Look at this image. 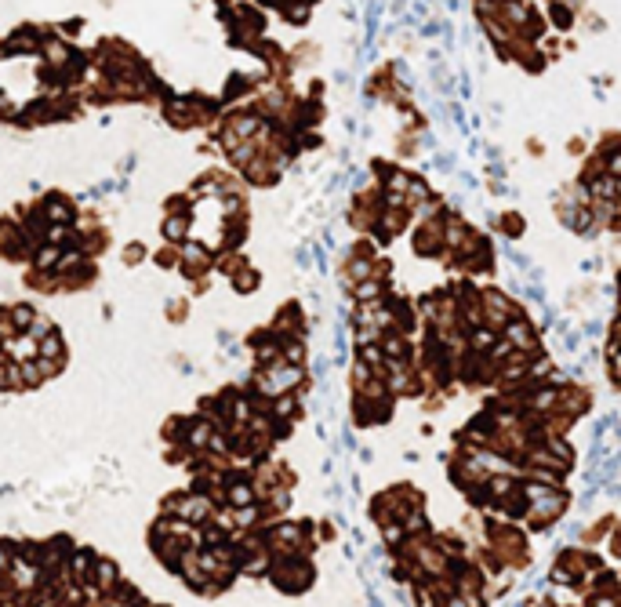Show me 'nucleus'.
I'll return each instance as SVG.
<instances>
[{"label": "nucleus", "mask_w": 621, "mask_h": 607, "mask_svg": "<svg viewBox=\"0 0 621 607\" xmlns=\"http://www.w3.org/2000/svg\"><path fill=\"white\" fill-rule=\"evenodd\" d=\"M479 302H484V324L490 331H505V324L519 317V306L505 295V291H479Z\"/></svg>", "instance_id": "nucleus-1"}, {"label": "nucleus", "mask_w": 621, "mask_h": 607, "mask_svg": "<svg viewBox=\"0 0 621 607\" xmlns=\"http://www.w3.org/2000/svg\"><path fill=\"white\" fill-rule=\"evenodd\" d=\"M501 335L509 338L512 349H519V353H534V349H538V327L530 324V320L523 317V313H519L516 320L505 324V331H501Z\"/></svg>", "instance_id": "nucleus-2"}, {"label": "nucleus", "mask_w": 621, "mask_h": 607, "mask_svg": "<svg viewBox=\"0 0 621 607\" xmlns=\"http://www.w3.org/2000/svg\"><path fill=\"white\" fill-rule=\"evenodd\" d=\"M352 298L360 302V306H374V302H385V280H360L352 287Z\"/></svg>", "instance_id": "nucleus-3"}, {"label": "nucleus", "mask_w": 621, "mask_h": 607, "mask_svg": "<svg viewBox=\"0 0 621 607\" xmlns=\"http://www.w3.org/2000/svg\"><path fill=\"white\" fill-rule=\"evenodd\" d=\"M211 265V255L200 244H182V269L185 273H200Z\"/></svg>", "instance_id": "nucleus-4"}, {"label": "nucleus", "mask_w": 621, "mask_h": 607, "mask_svg": "<svg viewBox=\"0 0 621 607\" xmlns=\"http://www.w3.org/2000/svg\"><path fill=\"white\" fill-rule=\"evenodd\" d=\"M8 317H11V324H15L22 335H26L30 327H33V320L41 317V313H36L33 306H11V309H8Z\"/></svg>", "instance_id": "nucleus-5"}, {"label": "nucleus", "mask_w": 621, "mask_h": 607, "mask_svg": "<svg viewBox=\"0 0 621 607\" xmlns=\"http://www.w3.org/2000/svg\"><path fill=\"white\" fill-rule=\"evenodd\" d=\"M280 342H284V360L302 368V364H306V346H302V338H280Z\"/></svg>", "instance_id": "nucleus-6"}, {"label": "nucleus", "mask_w": 621, "mask_h": 607, "mask_svg": "<svg viewBox=\"0 0 621 607\" xmlns=\"http://www.w3.org/2000/svg\"><path fill=\"white\" fill-rule=\"evenodd\" d=\"M233 287L236 291H255L258 287V273L255 269H236L233 273Z\"/></svg>", "instance_id": "nucleus-7"}, {"label": "nucleus", "mask_w": 621, "mask_h": 607, "mask_svg": "<svg viewBox=\"0 0 621 607\" xmlns=\"http://www.w3.org/2000/svg\"><path fill=\"white\" fill-rule=\"evenodd\" d=\"M570 4H563V0H552V26H560V30H567L570 26Z\"/></svg>", "instance_id": "nucleus-8"}, {"label": "nucleus", "mask_w": 621, "mask_h": 607, "mask_svg": "<svg viewBox=\"0 0 621 607\" xmlns=\"http://www.w3.org/2000/svg\"><path fill=\"white\" fill-rule=\"evenodd\" d=\"M163 236H168V240H182L185 236V219H168V222H163Z\"/></svg>", "instance_id": "nucleus-9"}, {"label": "nucleus", "mask_w": 621, "mask_h": 607, "mask_svg": "<svg viewBox=\"0 0 621 607\" xmlns=\"http://www.w3.org/2000/svg\"><path fill=\"white\" fill-rule=\"evenodd\" d=\"M501 233H509V236H519V233H523V222H519V214H505Z\"/></svg>", "instance_id": "nucleus-10"}, {"label": "nucleus", "mask_w": 621, "mask_h": 607, "mask_svg": "<svg viewBox=\"0 0 621 607\" xmlns=\"http://www.w3.org/2000/svg\"><path fill=\"white\" fill-rule=\"evenodd\" d=\"M589 607H621L618 597H607V593H596V597L589 600Z\"/></svg>", "instance_id": "nucleus-11"}, {"label": "nucleus", "mask_w": 621, "mask_h": 607, "mask_svg": "<svg viewBox=\"0 0 621 607\" xmlns=\"http://www.w3.org/2000/svg\"><path fill=\"white\" fill-rule=\"evenodd\" d=\"M618 306H621V295H618Z\"/></svg>", "instance_id": "nucleus-12"}]
</instances>
